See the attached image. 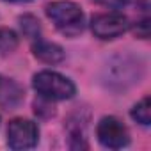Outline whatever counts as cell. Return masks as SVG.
<instances>
[{
	"instance_id": "cell-4",
	"label": "cell",
	"mask_w": 151,
	"mask_h": 151,
	"mask_svg": "<svg viewBox=\"0 0 151 151\" xmlns=\"http://www.w3.org/2000/svg\"><path fill=\"white\" fill-rule=\"evenodd\" d=\"M96 135H98V140L105 147H110V149H121L130 142V133L126 126L112 116L103 117L98 123Z\"/></svg>"
},
{
	"instance_id": "cell-5",
	"label": "cell",
	"mask_w": 151,
	"mask_h": 151,
	"mask_svg": "<svg viewBox=\"0 0 151 151\" xmlns=\"http://www.w3.org/2000/svg\"><path fill=\"white\" fill-rule=\"evenodd\" d=\"M91 29L96 37L100 39H114L126 32L128 29V18L123 13L110 11L103 14H96L91 22Z\"/></svg>"
},
{
	"instance_id": "cell-7",
	"label": "cell",
	"mask_w": 151,
	"mask_h": 151,
	"mask_svg": "<svg viewBox=\"0 0 151 151\" xmlns=\"http://www.w3.org/2000/svg\"><path fill=\"white\" fill-rule=\"evenodd\" d=\"M18 46V36L6 27H0V57L9 55Z\"/></svg>"
},
{
	"instance_id": "cell-6",
	"label": "cell",
	"mask_w": 151,
	"mask_h": 151,
	"mask_svg": "<svg viewBox=\"0 0 151 151\" xmlns=\"http://www.w3.org/2000/svg\"><path fill=\"white\" fill-rule=\"evenodd\" d=\"M32 50H34V55L46 64H57L64 59V50L59 45L50 43V41L37 39V43L32 46Z\"/></svg>"
},
{
	"instance_id": "cell-8",
	"label": "cell",
	"mask_w": 151,
	"mask_h": 151,
	"mask_svg": "<svg viewBox=\"0 0 151 151\" xmlns=\"http://www.w3.org/2000/svg\"><path fill=\"white\" fill-rule=\"evenodd\" d=\"M132 117H133L137 123L144 124V126H147V124L151 123V100H149V96H146L142 101H139V103L133 107Z\"/></svg>"
},
{
	"instance_id": "cell-9",
	"label": "cell",
	"mask_w": 151,
	"mask_h": 151,
	"mask_svg": "<svg viewBox=\"0 0 151 151\" xmlns=\"http://www.w3.org/2000/svg\"><path fill=\"white\" fill-rule=\"evenodd\" d=\"M94 2L107 6V7H119L121 4H124V0H94Z\"/></svg>"
},
{
	"instance_id": "cell-10",
	"label": "cell",
	"mask_w": 151,
	"mask_h": 151,
	"mask_svg": "<svg viewBox=\"0 0 151 151\" xmlns=\"http://www.w3.org/2000/svg\"><path fill=\"white\" fill-rule=\"evenodd\" d=\"M9 2H29V0H9Z\"/></svg>"
},
{
	"instance_id": "cell-1",
	"label": "cell",
	"mask_w": 151,
	"mask_h": 151,
	"mask_svg": "<svg viewBox=\"0 0 151 151\" xmlns=\"http://www.w3.org/2000/svg\"><path fill=\"white\" fill-rule=\"evenodd\" d=\"M32 86L37 94L48 101L69 100L75 96V84L55 71H39L37 75H34Z\"/></svg>"
},
{
	"instance_id": "cell-2",
	"label": "cell",
	"mask_w": 151,
	"mask_h": 151,
	"mask_svg": "<svg viewBox=\"0 0 151 151\" xmlns=\"http://www.w3.org/2000/svg\"><path fill=\"white\" fill-rule=\"evenodd\" d=\"M48 18L66 34H77L84 27V13L71 0H55L46 6Z\"/></svg>"
},
{
	"instance_id": "cell-3",
	"label": "cell",
	"mask_w": 151,
	"mask_h": 151,
	"mask_svg": "<svg viewBox=\"0 0 151 151\" xmlns=\"http://www.w3.org/2000/svg\"><path fill=\"white\" fill-rule=\"evenodd\" d=\"M37 137H39V130H37L36 123H32L30 119L18 117L9 123L7 144L14 151H23V149L34 147L37 144Z\"/></svg>"
}]
</instances>
